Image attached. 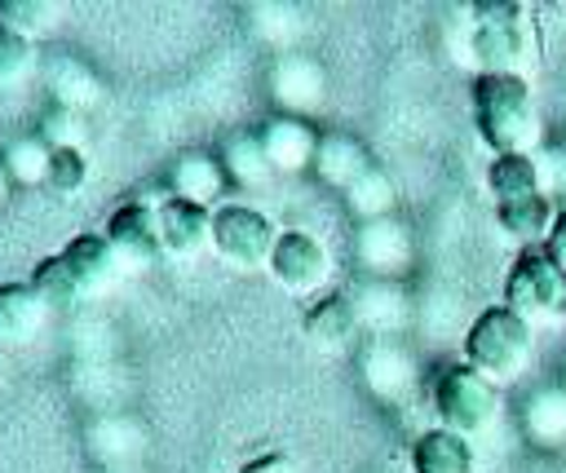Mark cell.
Here are the masks:
<instances>
[{"label":"cell","mask_w":566,"mask_h":473,"mask_svg":"<svg viewBox=\"0 0 566 473\" xmlns=\"http://www.w3.org/2000/svg\"><path fill=\"white\" fill-rule=\"evenodd\" d=\"M473 124L495 155H535L539 146V111L522 75H478Z\"/></svg>","instance_id":"cell-1"},{"label":"cell","mask_w":566,"mask_h":473,"mask_svg":"<svg viewBox=\"0 0 566 473\" xmlns=\"http://www.w3.org/2000/svg\"><path fill=\"white\" fill-rule=\"evenodd\" d=\"M535 354V323L513 314L509 305L482 309L464 332V362L482 371L491 385L517 380Z\"/></svg>","instance_id":"cell-2"},{"label":"cell","mask_w":566,"mask_h":473,"mask_svg":"<svg viewBox=\"0 0 566 473\" xmlns=\"http://www.w3.org/2000/svg\"><path fill=\"white\" fill-rule=\"evenodd\" d=\"M531 31H526V4L517 0H478L473 4V40L469 53L478 62V75H522L531 62Z\"/></svg>","instance_id":"cell-3"},{"label":"cell","mask_w":566,"mask_h":473,"mask_svg":"<svg viewBox=\"0 0 566 473\" xmlns=\"http://www.w3.org/2000/svg\"><path fill=\"white\" fill-rule=\"evenodd\" d=\"M504 305L522 314L526 323H562L566 318V265L548 243L522 248L509 278H504Z\"/></svg>","instance_id":"cell-4"},{"label":"cell","mask_w":566,"mask_h":473,"mask_svg":"<svg viewBox=\"0 0 566 473\" xmlns=\"http://www.w3.org/2000/svg\"><path fill=\"white\" fill-rule=\"evenodd\" d=\"M433 411H438L442 429H451L460 438H478L482 429H491V420L500 411V393L469 362H451L433 376Z\"/></svg>","instance_id":"cell-5"},{"label":"cell","mask_w":566,"mask_h":473,"mask_svg":"<svg viewBox=\"0 0 566 473\" xmlns=\"http://www.w3.org/2000/svg\"><path fill=\"white\" fill-rule=\"evenodd\" d=\"M274 243H279V230L261 208H252V203L212 208V248L230 265H270Z\"/></svg>","instance_id":"cell-6"},{"label":"cell","mask_w":566,"mask_h":473,"mask_svg":"<svg viewBox=\"0 0 566 473\" xmlns=\"http://www.w3.org/2000/svg\"><path fill=\"white\" fill-rule=\"evenodd\" d=\"M270 274H274V283H279L283 292L310 296V292H318V287L327 283L332 256H327V248H323L314 234H305V230H283L279 243H274V252H270Z\"/></svg>","instance_id":"cell-7"},{"label":"cell","mask_w":566,"mask_h":473,"mask_svg":"<svg viewBox=\"0 0 566 473\" xmlns=\"http://www.w3.org/2000/svg\"><path fill=\"white\" fill-rule=\"evenodd\" d=\"M212 243V212L186 199H159V252L190 261Z\"/></svg>","instance_id":"cell-8"},{"label":"cell","mask_w":566,"mask_h":473,"mask_svg":"<svg viewBox=\"0 0 566 473\" xmlns=\"http://www.w3.org/2000/svg\"><path fill=\"white\" fill-rule=\"evenodd\" d=\"M265 159L274 172H301V168H314V150H318V133L296 119V115H274L261 124L256 133Z\"/></svg>","instance_id":"cell-9"},{"label":"cell","mask_w":566,"mask_h":473,"mask_svg":"<svg viewBox=\"0 0 566 473\" xmlns=\"http://www.w3.org/2000/svg\"><path fill=\"white\" fill-rule=\"evenodd\" d=\"M106 239L128 261L155 256L159 252V203L155 199H128V203H119L111 212V221H106Z\"/></svg>","instance_id":"cell-10"},{"label":"cell","mask_w":566,"mask_h":473,"mask_svg":"<svg viewBox=\"0 0 566 473\" xmlns=\"http://www.w3.org/2000/svg\"><path fill=\"white\" fill-rule=\"evenodd\" d=\"M62 261L71 265V274H75V283L84 292L111 287L119 278V270H124V256L115 252V243L106 234H80V239H71L62 248Z\"/></svg>","instance_id":"cell-11"},{"label":"cell","mask_w":566,"mask_h":473,"mask_svg":"<svg viewBox=\"0 0 566 473\" xmlns=\"http://www.w3.org/2000/svg\"><path fill=\"white\" fill-rule=\"evenodd\" d=\"M44 318H49V305L35 296L31 283H0V349H18L35 340Z\"/></svg>","instance_id":"cell-12"},{"label":"cell","mask_w":566,"mask_h":473,"mask_svg":"<svg viewBox=\"0 0 566 473\" xmlns=\"http://www.w3.org/2000/svg\"><path fill=\"white\" fill-rule=\"evenodd\" d=\"M221 186H226V168H221V159L208 155V150H186V155H177L172 168H168V190H172V199H186V203L208 208V203L221 195Z\"/></svg>","instance_id":"cell-13"},{"label":"cell","mask_w":566,"mask_h":473,"mask_svg":"<svg viewBox=\"0 0 566 473\" xmlns=\"http://www.w3.org/2000/svg\"><path fill=\"white\" fill-rule=\"evenodd\" d=\"M358 261L367 270H376V274H398L411 261V234L394 217L363 221V230H358Z\"/></svg>","instance_id":"cell-14"},{"label":"cell","mask_w":566,"mask_h":473,"mask_svg":"<svg viewBox=\"0 0 566 473\" xmlns=\"http://www.w3.org/2000/svg\"><path fill=\"white\" fill-rule=\"evenodd\" d=\"M411 473H473V442L451 429H424L411 442Z\"/></svg>","instance_id":"cell-15"},{"label":"cell","mask_w":566,"mask_h":473,"mask_svg":"<svg viewBox=\"0 0 566 473\" xmlns=\"http://www.w3.org/2000/svg\"><path fill=\"white\" fill-rule=\"evenodd\" d=\"M486 190L495 195V203H517V199L544 195L539 155H495L486 168Z\"/></svg>","instance_id":"cell-16"},{"label":"cell","mask_w":566,"mask_h":473,"mask_svg":"<svg viewBox=\"0 0 566 473\" xmlns=\"http://www.w3.org/2000/svg\"><path fill=\"white\" fill-rule=\"evenodd\" d=\"M557 203L548 195H531V199H517V203H495V221L509 239H522L526 248L535 243H548L553 225H557Z\"/></svg>","instance_id":"cell-17"},{"label":"cell","mask_w":566,"mask_h":473,"mask_svg":"<svg viewBox=\"0 0 566 473\" xmlns=\"http://www.w3.org/2000/svg\"><path fill=\"white\" fill-rule=\"evenodd\" d=\"M367 168H371V164H367V150H363L354 137H345V133H327V137H318L314 172H318L327 186L349 190Z\"/></svg>","instance_id":"cell-18"},{"label":"cell","mask_w":566,"mask_h":473,"mask_svg":"<svg viewBox=\"0 0 566 473\" xmlns=\"http://www.w3.org/2000/svg\"><path fill=\"white\" fill-rule=\"evenodd\" d=\"M358 332V309L349 305V296H327L305 314V336L318 349H345Z\"/></svg>","instance_id":"cell-19"},{"label":"cell","mask_w":566,"mask_h":473,"mask_svg":"<svg viewBox=\"0 0 566 473\" xmlns=\"http://www.w3.org/2000/svg\"><path fill=\"white\" fill-rule=\"evenodd\" d=\"M274 93L292 111H310L323 102V71L310 57H283L274 66Z\"/></svg>","instance_id":"cell-20"},{"label":"cell","mask_w":566,"mask_h":473,"mask_svg":"<svg viewBox=\"0 0 566 473\" xmlns=\"http://www.w3.org/2000/svg\"><path fill=\"white\" fill-rule=\"evenodd\" d=\"M522 424L531 433V442L539 446H562L566 442V389H539L526 398Z\"/></svg>","instance_id":"cell-21"},{"label":"cell","mask_w":566,"mask_h":473,"mask_svg":"<svg viewBox=\"0 0 566 473\" xmlns=\"http://www.w3.org/2000/svg\"><path fill=\"white\" fill-rule=\"evenodd\" d=\"M31 287H35V296H40L49 309L75 305V301L84 296V287L75 283V274H71V265L62 261V252H57V256H44V261L31 270Z\"/></svg>","instance_id":"cell-22"},{"label":"cell","mask_w":566,"mask_h":473,"mask_svg":"<svg viewBox=\"0 0 566 473\" xmlns=\"http://www.w3.org/2000/svg\"><path fill=\"white\" fill-rule=\"evenodd\" d=\"M221 168L239 181V186H265L270 181V159H265V150H261V141L256 137H230L226 141V150H221Z\"/></svg>","instance_id":"cell-23"},{"label":"cell","mask_w":566,"mask_h":473,"mask_svg":"<svg viewBox=\"0 0 566 473\" xmlns=\"http://www.w3.org/2000/svg\"><path fill=\"white\" fill-rule=\"evenodd\" d=\"M345 203H349L354 217H363V221H380V217L394 212V181H389L380 168H367V172L345 190Z\"/></svg>","instance_id":"cell-24"},{"label":"cell","mask_w":566,"mask_h":473,"mask_svg":"<svg viewBox=\"0 0 566 473\" xmlns=\"http://www.w3.org/2000/svg\"><path fill=\"white\" fill-rule=\"evenodd\" d=\"M49 159H53V146L44 137H18L9 150H4V172L35 186L49 177Z\"/></svg>","instance_id":"cell-25"},{"label":"cell","mask_w":566,"mask_h":473,"mask_svg":"<svg viewBox=\"0 0 566 473\" xmlns=\"http://www.w3.org/2000/svg\"><path fill=\"white\" fill-rule=\"evenodd\" d=\"M0 22L9 27V31H18V35H40V31H49V22H53V4L49 0H0Z\"/></svg>","instance_id":"cell-26"},{"label":"cell","mask_w":566,"mask_h":473,"mask_svg":"<svg viewBox=\"0 0 566 473\" xmlns=\"http://www.w3.org/2000/svg\"><path fill=\"white\" fill-rule=\"evenodd\" d=\"M84 181H88V164H84V155H80V150H53L44 186H49L53 195H80Z\"/></svg>","instance_id":"cell-27"},{"label":"cell","mask_w":566,"mask_h":473,"mask_svg":"<svg viewBox=\"0 0 566 473\" xmlns=\"http://www.w3.org/2000/svg\"><path fill=\"white\" fill-rule=\"evenodd\" d=\"M407 376H411V362H407L394 345H380V349L367 354V380H371L380 393H394Z\"/></svg>","instance_id":"cell-28"},{"label":"cell","mask_w":566,"mask_h":473,"mask_svg":"<svg viewBox=\"0 0 566 473\" xmlns=\"http://www.w3.org/2000/svg\"><path fill=\"white\" fill-rule=\"evenodd\" d=\"M27 71H31V40L0 22V88L18 84Z\"/></svg>","instance_id":"cell-29"},{"label":"cell","mask_w":566,"mask_h":473,"mask_svg":"<svg viewBox=\"0 0 566 473\" xmlns=\"http://www.w3.org/2000/svg\"><path fill=\"white\" fill-rule=\"evenodd\" d=\"M80 115L71 111V106H62V111H53L49 115V124L40 128V137L53 146V150H80Z\"/></svg>","instance_id":"cell-30"},{"label":"cell","mask_w":566,"mask_h":473,"mask_svg":"<svg viewBox=\"0 0 566 473\" xmlns=\"http://www.w3.org/2000/svg\"><path fill=\"white\" fill-rule=\"evenodd\" d=\"M243 473H296V464L287 460V455H256L252 464H243Z\"/></svg>","instance_id":"cell-31"},{"label":"cell","mask_w":566,"mask_h":473,"mask_svg":"<svg viewBox=\"0 0 566 473\" xmlns=\"http://www.w3.org/2000/svg\"><path fill=\"white\" fill-rule=\"evenodd\" d=\"M548 248L562 256V265H566V208L557 212V225H553V234H548Z\"/></svg>","instance_id":"cell-32"},{"label":"cell","mask_w":566,"mask_h":473,"mask_svg":"<svg viewBox=\"0 0 566 473\" xmlns=\"http://www.w3.org/2000/svg\"><path fill=\"white\" fill-rule=\"evenodd\" d=\"M4 190H9V181H4V164H0V199H4Z\"/></svg>","instance_id":"cell-33"},{"label":"cell","mask_w":566,"mask_h":473,"mask_svg":"<svg viewBox=\"0 0 566 473\" xmlns=\"http://www.w3.org/2000/svg\"><path fill=\"white\" fill-rule=\"evenodd\" d=\"M562 389H566V385H562Z\"/></svg>","instance_id":"cell-34"},{"label":"cell","mask_w":566,"mask_h":473,"mask_svg":"<svg viewBox=\"0 0 566 473\" xmlns=\"http://www.w3.org/2000/svg\"><path fill=\"white\" fill-rule=\"evenodd\" d=\"M0 354H4V349H0Z\"/></svg>","instance_id":"cell-35"}]
</instances>
